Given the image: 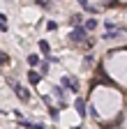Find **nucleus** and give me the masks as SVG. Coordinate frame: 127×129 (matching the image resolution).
<instances>
[{"label":"nucleus","instance_id":"obj_1","mask_svg":"<svg viewBox=\"0 0 127 129\" xmlns=\"http://www.w3.org/2000/svg\"><path fill=\"white\" fill-rule=\"evenodd\" d=\"M7 83L12 85L14 92L19 94V99H21V102H30V90H28V88H23L21 83H16V81H12V78H7Z\"/></svg>","mask_w":127,"mask_h":129},{"label":"nucleus","instance_id":"obj_2","mask_svg":"<svg viewBox=\"0 0 127 129\" xmlns=\"http://www.w3.org/2000/svg\"><path fill=\"white\" fill-rule=\"evenodd\" d=\"M69 39H72V42H83V39H88V30L81 28V25L74 28V30L69 32Z\"/></svg>","mask_w":127,"mask_h":129},{"label":"nucleus","instance_id":"obj_3","mask_svg":"<svg viewBox=\"0 0 127 129\" xmlns=\"http://www.w3.org/2000/svg\"><path fill=\"white\" fill-rule=\"evenodd\" d=\"M62 88H67V90H72V92H79V81L74 78V76H62Z\"/></svg>","mask_w":127,"mask_h":129},{"label":"nucleus","instance_id":"obj_4","mask_svg":"<svg viewBox=\"0 0 127 129\" xmlns=\"http://www.w3.org/2000/svg\"><path fill=\"white\" fill-rule=\"evenodd\" d=\"M74 106H76V111H79V115H81V118H86V115H88V113H86V111H88V106H86V99H83V97H79V99L74 102Z\"/></svg>","mask_w":127,"mask_h":129},{"label":"nucleus","instance_id":"obj_5","mask_svg":"<svg viewBox=\"0 0 127 129\" xmlns=\"http://www.w3.org/2000/svg\"><path fill=\"white\" fill-rule=\"evenodd\" d=\"M28 81L35 85V83H39V81H42V74H39V72H35V69H30V72H28Z\"/></svg>","mask_w":127,"mask_h":129},{"label":"nucleus","instance_id":"obj_6","mask_svg":"<svg viewBox=\"0 0 127 129\" xmlns=\"http://www.w3.org/2000/svg\"><path fill=\"white\" fill-rule=\"evenodd\" d=\"M53 92H56V97L60 99V106H65V90H62L60 85H53Z\"/></svg>","mask_w":127,"mask_h":129},{"label":"nucleus","instance_id":"obj_7","mask_svg":"<svg viewBox=\"0 0 127 129\" xmlns=\"http://www.w3.org/2000/svg\"><path fill=\"white\" fill-rule=\"evenodd\" d=\"M39 51H42L44 55L51 53V46H49V42H46V39H39Z\"/></svg>","mask_w":127,"mask_h":129},{"label":"nucleus","instance_id":"obj_8","mask_svg":"<svg viewBox=\"0 0 127 129\" xmlns=\"http://www.w3.org/2000/svg\"><path fill=\"white\" fill-rule=\"evenodd\" d=\"M26 60H28V64H30V67H37V64H39V55H37V53H30Z\"/></svg>","mask_w":127,"mask_h":129},{"label":"nucleus","instance_id":"obj_9","mask_svg":"<svg viewBox=\"0 0 127 129\" xmlns=\"http://www.w3.org/2000/svg\"><path fill=\"white\" fill-rule=\"evenodd\" d=\"M81 3V7L88 12V14H97V7H92V5H88V0H79Z\"/></svg>","mask_w":127,"mask_h":129},{"label":"nucleus","instance_id":"obj_10","mask_svg":"<svg viewBox=\"0 0 127 129\" xmlns=\"http://www.w3.org/2000/svg\"><path fill=\"white\" fill-rule=\"evenodd\" d=\"M83 28H86V30H95V28H97V19H88Z\"/></svg>","mask_w":127,"mask_h":129},{"label":"nucleus","instance_id":"obj_11","mask_svg":"<svg viewBox=\"0 0 127 129\" xmlns=\"http://www.w3.org/2000/svg\"><path fill=\"white\" fill-rule=\"evenodd\" d=\"M92 62H95V55H86L83 58V67H90Z\"/></svg>","mask_w":127,"mask_h":129},{"label":"nucleus","instance_id":"obj_12","mask_svg":"<svg viewBox=\"0 0 127 129\" xmlns=\"http://www.w3.org/2000/svg\"><path fill=\"white\" fill-rule=\"evenodd\" d=\"M7 62H9V55L5 51H0V64H7Z\"/></svg>","mask_w":127,"mask_h":129},{"label":"nucleus","instance_id":"obj_13","mask_svg":"<svg viewBox=\"0 0 127 129\" xmlns=\"http://www.w3.org/2000/svg\"><path fill=\"white\" fill-rule=\"evenodd\" d=\"M46 28H49V30H56V28H58V23H53V21H49V23H46Z\"/></svg>","mask_w":127,"mask_h":129},{"label":"nucleus","instance_id":"obj_14","mask_svg":"<svg viewBox=\"0 0 127 129\" xmlns=\"http://www.w3.org/2000/svg\"><path fill=\"white\" fill-rule=\"evenodd\" d=\"M0 32H7V23H3V21H0Z\"/></svg>","mask_w":127,"mask_h":129}]
</instances>
